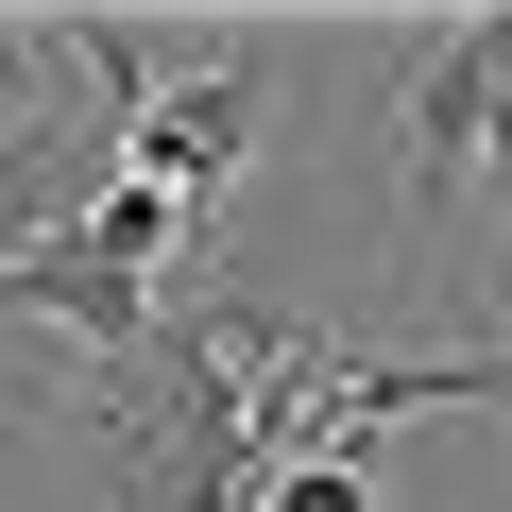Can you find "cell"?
I'll return each instance as SVG.
<instances>
[{"mask_svg": "<svg viewBox=\"0 0 512 512\" xmlns=\"http://www.w3.org/2000/svg\"><path fill=\"white\" fill-rule=\"evenodd\" d=\"M495 154H512V18H495Z\"/></svg>", "mask_w": 512, "mask_h": 512, "instance_id": "5b68a950", "label": "cell"}, {"mask_svg": "<svg viewBox=\"0 0 512 512\" xmlns=\"http://www.w3.org/2000/svg\"><path fill=\"white\" fill-rule=\"evenodd\" d=\"M0 325H52V342H86V376H103V359H137V342L171 325V291L103 274L86 239H35V256H0Z\"/></svg>", "mask_w": 512, "mask_h": 512, "instance_id": "3957f363", "label": "cell"}, {"mask_svg": "<svg viewBox=\"0 0 512 512\" xmlns=\"http://www.w3.org/2000/svg\"><path fill=\"white\" fill-rule=\"evenodd\" d=\"M274 86H291V35H205V69H171L120 137L137 188H171L188 222H222V188L256 171V137H274Z\"/></svg>", "mask_w": 512, "mask_h": 512, "instance_id": "6da1fadb", "label": "cell"}, {"mask_svg": "<svg viewBox=\"0 0 512 512\" xmlns=\"http://www.w3.org/2000/svg\"><path fill=\"white\" fill-rule=\"evenodd\" d=\"M239 512H376V444H325V461H274Z\"/></svg>", "mask_w": 512, "mask_h": 512, "instance_id": "277c9868", "label": "cell"}, {"mask_svg": "<svg viewBox=\"0 0 512 512\" xmlns=\"http://www.w3.org/2000/svg\"><path fill=\"white\" fill-rule=\"evenodd\" d=\"M478 137H495V18H444V35L410 52V103H393V222H410V239L444 222V188H461Z\"/></svg>", "mask_w": 512, "mask_h": 512, "instance_id": "7a4b0ae2", "label": "cell"}]
</instances>
